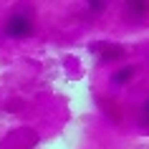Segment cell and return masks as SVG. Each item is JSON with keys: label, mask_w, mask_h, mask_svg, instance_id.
Returning a JSON list of instances; mask_svg holds the SVG:
<instances>
[{"label": "cell", "mask_w": 149, "mask_h": 149, "mask_svg": "<svg viewBox=\"0 0 149 149\" xmlns=\"http://www.w3.org/2000/svg\"><path fill=\"white\" fill-rule=\"evenodd\" d=\"M144 114H149V101H147V104H144Z\"/></svg>", "instance_id": "6"}, {"label": "cell", "mask_w": 149, "mask_h": 149, "mask_svg": "<svg viewBox=\"0 0 149 149\" xmlns=\"http://www.w3.org/2000/svg\"><path fill=\"white\" fill-rule=\"evenodd\" d=\"M126 15L134 20H144L149 15V0H126Z\"/></svg>", "instance_id": "3"}, {"label": "cell", "mask_w": 149, "mask_h": 149, "mask_svg": "<svg viewBox=\"0 0 149 149\" xmlns=\"http://www.w3.org/2000/svg\"><path fill=\"white\" fill-rule=\"evenodd\" d=\"M5 36L15 40L31 38L33 36V20L28 15H10L8 23H5Z\"/></svg>", "instance_id": "1"}, {"label": "cell", "mask_w": 149, "mask_h": 149, "mask_svg": "<svg viewBox=\"0 0 149 149\" xmlns=\"http://www.w3.org/2000/svg\"><path fill=\"white\" fill-rule=\"evenodd\" d=\"M132 76H134V68H132V66H124V68H119L116 73H114V79H111V81H114L116 86H124Z\"/></svg>", "instance_id": "4"}, {"label": "cell", "mask_w": 149, "mask_h": 149, "mask_svg": "<svg viewBox=\"0 0 149 149\" xmlns=\"http://www.w3.org/2000/svg\"><path fill=\"white\" fill-rule=\"evenodd\" d=\"M86 5L94 10V13H101V10L109 5V0H86Z\"/></svg>", "instance_id": "5"}, {"label": "cell", "mask_w": 149, "mask_h": 149, "mask_svg": "<svg viewBox=\"0 0 149 149\" xmlns=\"http://www.w3.org/2000/svg\"><path fill=\"white\" fill-rule=\"evenodd\" d=\"M124 58H126V48L116 46V43H109V46L101 51V56H99L101 63H114V61H124Z\"/></svg>", "instance_id": "2"}]
</instances>
